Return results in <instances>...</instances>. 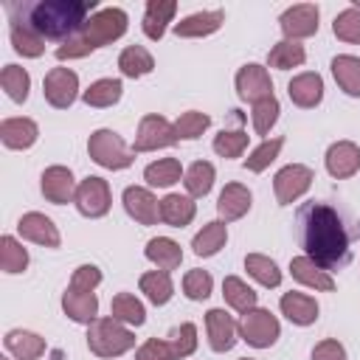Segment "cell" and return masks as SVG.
Masks as SVG:
<instances>
[{"mask_svg":"<svg viewBox=\"0 0 360 360\" xmlns=\"http://www.w3.org/2000/svg\"><path fill=\"white\" fill-rule=\"evenodd\" d=\"M278 307L287 315V321H292L298 326H309L318 321V301L307 292H284Z\"/></svg>","mask_w":360,"mask_h":360,"instance_id":"obj_24","label":"cell"},{"mask_svg":"<svg viewBox=\"0 0 360 360\" xmlns=\"http://www.w3.org/2000/svg\"><path fill=\"white\" fill-rule=\"evenodd\" d=\"M287 96H290V101H292L295 107H301V110H312V107H318L321 98H323V79H321L318 73H312V70L298 73V76L290 79V84H287Z\"/></svg>","mask_w":360,"mask_h":360,"instance_id":"obj_18","label":"cell"},{"mask_svg":"<svg viewBox=\"0 0 360 360\" xmlns=\"http://www.w3.org/2000/svg\"><path fill=\"white\" fill-rule=\"evenodd\" d=\"M208 124H211V118H208L205 112L188 110V112H183V115L174 121V129H177V138L194 141V138H200V135L208 129Z\"/></svg>","mask_w":360,"mask_h":360,"instance_id":"obj_48","label":"cell"},{"mask_svg":"<svg viewBox=\"0 0 360 360\" xmlns=\"http://www.w3.org/2000/svg\"><path fill=\"white\" fill-rule=\"evenodd\" d=\"M180 138H177V129L174 124H169V118L163 115H143L141 124H138V135H135V143H132V152H155V149H166V146H174Z\"/></svg>","mask_w":360,"mask_h":360,"instance_id":"obj_7","label":"cell"},{"mask_svg":"<svg viewBox=\"0 0 360 360\" xmlns=\"http://www.w3.org/2000/svg\"><path fill=\"white\" fill-rule=\"evenodd\" d=\"M174 14H177V3L174 0H149L146 3V14H143V22H141L143 34L158 42L166 34V28H169V22H172Z\"/></svg>","mask_w":360,"mask_h":360,"instance_id":"obj_22","label":"cell"},{"mask_svg":"<svg viewBox=\"0 0 360 360\" xmlns=\"http://www.w3.org/2000/svg\"><path fill=\"white\" fill-rule=\"evenodd\" d=\"M0 84H3V90L8 93L11 101L22 104V101L28 98V90H31V76H28V70L20 68V65H6L3 73H0Z\"/></svg>","mask_w":360,"mask_h":360,"instance_id":"obj_41","label":"cell"},{"mask_svg":"<svg viewBox=\"0 0 360 360\" xmlns=\"http://www.w3.org/2000/svg\"><path fill=\"white\" fill-rule=\"evenodd\" d=\"M248 146V135L242 129H222L217 138H214V152L219 158H239Z\"/></svg>","mask_w":360,"mask_h":360,"instance_id":"obj_47","label":"cell"},{"mask_svg":"<svg viewBox=\"0 0 360 360\" xmlns=\"http://www.w3.org/2000/svg\"><path fill=\"white\" fill-rule=\"evenodd\" d=\"M39 188H42L45 200L53 205H65V202L76 200V180L68 166H48L39 177Z\"/></svg>","mask_w":360,"mask_h":360,"instance_id":"obj_13","label":"cell"},{"mask_svg":"<svg viewBox=\"0 0 360 360\" xmlns=\"http://www.w3.org/2000/svg\"><path fill=\"white\" fill-rule=\"evenodd\" d=\"M180 177H183V166H180L177 158H160V160H155L143 169V180L149 186H160V188L177 183Z\"/></svg>","mask_w":360,"mask_h":360,"instance_id":"obj_39","label":"cell"},{"mask_svg":"<svg viewBox=\"0 0 360 360\" xmlns=\"http://www.w3.org/2000/svg\"><path fill=\"white\" fill-rule=\"evenodd\" d=\"M118 70L127 79H141L155 70V59L143 45H127L118 56Z\"/></svg>","mask_w":360,"mask_h":360,"instance_id":"obj_30","label":"cell"},{"mask_svg":"<svg viewBox=\"0 0 360 360\" xmlns=\"http://www.w3.org/2000/svg\"><path fill=\"white\" fill-rule=\"evenodd\" d=\"M42 93L51 107L68 110L79 96V76L70 68H51L42 82Z\"/></svg>","mask_w":360,"mask_h":360,"instance_id":"obj_9","label":"cell"},{"mask_svg":"<svg viewBox=\"0 0 360 360\" xmlns=\"http://www.w3.org/2000/svg\"><path fill=\"white\" fill-rule=\"evenodd\" d=\"M127 22H129L127 20V11L124 8H115V6L90 14V20L84 22V28L73 39H68V42H62L56 48V59L59 62H65V59H82V56L93 53L96 48L121 39L127 34Z\"/></svg>","mask_w":360,"mask_h":360,"instance_id":"obj_3","label":"cell"},{"mask_svg":"<svg viewBox=\"0 0 360 360\" xmlns=\"http://www.w3.org/2000/svg\"><path fill=\"white\" fill-rule=\"evenodd\" d=\"M312 360H346V349L338 340L326 338L312 349Z\"/></svg>","mask_w":360,"mask_h":360,"instance_id":"obj_52","label":"cell"},{"mask_svg":"<svg viewBox=\"0 0 360 360\" xmlns=\"http://www.w3.org/2000/svg\"><path fill=\"white\" fill-rule=\"evenodd\" d=\"M298 236L307 256L329 270H340L349 264V231L340 214L326 202H307L298 208Z\"/></svg>","mask_w":360,"mask_h":360,"instance_id":"obj_1","label":"cell"},{"mask_svg":"<svg viewBox=\"0 0 360 360\" xmlns=\"http://www.w3.org/2000/svg\"><path fill=\"white\" fill-rule=\"evenodd\" d=\"M281 146H284V138H270V141H264L262 146H256V149L245 158V169H248V172H264V169L278 158Z\"/></svg>","mask_w":360,"mask_h":360,"instance_id":"obj_43","label":"cell"},{"mask_svg":"<svg viewBox=\"0 0 360 360\" xmlns=\"http://www.w3.org/2000/svg\"><path fill=\"white\" fill-rule=\"evenodd\" d=\"M239 360H253V357H239Z\"/></svg>","mask_w":360,"mask_h":360,"instance_id":"obj_53","label":"cell"},{"mask_svg":"<svg viewBox=\"0 0 360 360\" xmlns=\"http://www.w3.org/2000/svg\"><path fill=\"white\" fill-rule=\"evenodd\" d=\"M101 284V270L96 264H79L70 276V287L73 290H84V292H93L96 287Z\"/></svg>","mask_w":360,"mask_h":360,"instance_id":"obj_50","label":"cell"},{"mask_svg":"<svg viewBox=\"0 0 360 360\" xmlns=\"http://www.w3.org/2000/svg\"><path fill=\"white\" fill-rule=\"evenodd\" d=\"M222 295H225V301L236 309V312H250V309H256V292H253V287H248L242 278H236V276H225V281H222Z\"/></svg>","mask_w":360,"mask_h":360,"instance_id":"obj_38","label":"cell"},{"mask_svg":"<svg viewBox=\"0 0 360 360\" xmlns=\"http://www.w3.org/2000/svg\"><path fill=\"white\" fill-rule=\"evenodd\" d=\"M110 315L127 326H141L146 321V309L143 304L132 295V292H118L112 295V304H110Z\"/></svg>","mask_w":360,"mask_h":360,"instance_id":"obj_35","label":"cell"},{"mask_svg":"<svg viewBox=\"0 0 360 360\" xmlns=\"http://www.w3.org/2000/svg\"><path fill=\"white\" fill-rule=\"evenodd\" d=\"M326 172L335 180H346L360 169V146L352 141H338L326 149Z\"/></svg>","mask_w":360,"mask_h":360,"instance_id":"obj_17","label":"cell"},{"mask_svg":"<svg viewBox=\"0 0 360 360\" xmlns=\"http://www.w3.org/2000/svg\"><path fill=\"white\" fill-rule=\"evenodd\" d=\"M62 309H65V315L70 321L90 326L98 318V298H96V292H84V290L68 287L65 295H62Z\"/></svg>","mask_w":360,"mask_h":360,"instance_id":"obj_20","label":"cell"},{"mask_svg":"<svg viewBox=\"0 0 360 360\" xmlns=\"http://www.w3.org/2000/svg\"><path fill=\"white\" fill-rule=\"evenodd\" d=\"M93 8L96 0H39V3H25L22 20L17 22H25L42 39L68 42L84 28V22L90 20L87 14Z\"/></svg>","mask_w":360,"mask_h":360,"instance_id":"obj_2","label":"cell"},{"mask_svg":"<svg viewBox=\"0 0 360 360\" xmlns=\"http://www.w3.org/2000/svg\"><path fill=\"white\" fill-rule=\"evenodd\" d=\"M124 208H127V214L135 219V222H141V225H155L158 219H160V202L155 200V194L149 191V188H143V186H129V188H124Z\"/></svg>","mask_w":360,"mask_h":360,"instance_id":"obj_16","label":"cell"},{"mask_svg":"<svg viewBox=\"0 0 360 360\" xmlns=\"http://www.w3.org/2000/svg\"><path fill=\"white\" fill-rule=\"evenodd\" d=\"M135 346V335L127 323L110 318H96L87 326V349L96 357H121Z\"/></svg>","mask_w":360,"mask_h":360,"instance_id":"obj_4","label":"cell"},{"mask_svg":"<svg viewBox=\"0 0 360 360\" xmlns=\"http://www.w3.org/2000/svg\"><path fill=\"white\" fill-rule=\"evenodd\" d=\"M225 242H228V228H225V222L222 219H214V222H208V225H202V231L191 239V248H194V253L197 256H214V253H219L222 248H225Z\"/></svg>","mask_w":360,"mask_h":360,"instance_id":"obj_31","label":"cell"},{"mask_svg":"<svg viewBox=\"0 0 360 360\" xmlns=\"http://www.w3.org/2000/svg\"><path fill=\"white\" fill-rule=\"evenodd\" d=\"M146 259L152 262V264H158V270H177L180 267V262H183V250H180V245L174 242V239H169V236H155V239H149L146 242Z\"/></svg>","mask_w":360,"mask_h":360,"instance_id":"obj_26","label":"cell"},{"mask_svg":"<svg viewBox=\"0 0 360 360\" xmlns=\"http://www.w3.org/2000/svg\"><path fill=\"white\" fill-rule=\"evenodd\" d=\"M245 270L262 284V287H278L281 284V270L270 256L262 253H248L245 256Z\"/></svg>","mask_w":360,"mask_h":360,"instance_id":"obj_40","label":"cell"},{"mask_svg":"<svg viewBox=\"0 0 360 360\" xmlns=\"http://www.w3.org/2000/svg\"><path fill=\"white\" fill-rule=\"evenodd\" d=\"M135 360H174V349H172L169 340L149 338V340L135 352Z\"/></svg>","mask_w":360,"mask_h":360,"instance_id":"obj_51","label":"cell"},{"mask_svg":"<svg viewBox=\"0 0 360 360\" xmlns=\"http://www.w3.org/2000/svg\"><path fill=\"white\" fill-rule=\"evenodd\" d=\"M87 152L98 166L112 169V172L132 166V155H135V152L127 149L124 138L118 132H112V129H96L90 135V141H87Z\"/></svg>","mask_w":360,"mask_h":360,"instance_id":"obj_5","label":"cell"},{"mask_svg":"<svg viewBox=\"0 0 360 360\" xmlns=\"http://www.w3.org/2000/svg\"><path fill=\"white\" fill-rule=\"evenodd\" d=\"M3 343H6V349L17 360H37L45 352V340L37 332H28V329H11V332H6Z\"/></svg>","mask_w":360,"mask_h":360,"instance_id":"obj_28","label":"cell"},{"mask_svg":"<svg viewBox=\"0 0 360 360\" xmlns=\"http://www.w3.org/2000/svg\"><path fill=\"white\" fill-rule=\"evenodd\" d=\"M236 93L242 101H262V98H270L273 96V82H270V73L267 68L256 65V62H248L239 68L236 73Z\"/></svg>","mask_w":360,"mask_h":360,"instance_id":"obj_12","label":"cell"},{"mask_svg":"<svg viewBox=\"0 0 360 360\" xmlns=\"http://www.w3.org/2000/svg\"><path fill=\"white\" fill-rule=\"evenodd\" d=\"M250 188L242 186V183H228L222 191H219V200H217V214L222 222H233V219H242L248 211H250Z\"/></svg>","mask_w":360,"mask_h":360,"instance_id":"obj_19","label":"cell"},{"mask_svg":"<svg viewBox=\"0 0 360 360\" xmlns=\"http://www.w3.org/2000/svg\"><path fill=\"white\" fill-rule=\"evenodd\" d=\"M278 112H281V107H278V98L276 96L256 101L253 104V129L259 135H267L273 129V124L278 121Z\"/></svg>","mask_w":360,"mask_h":360,"instance_id":"obj_45","label":"cell"},{"mask_svg":"<svg viewBox=\"0 0 360 360\" xmlns=\"http://www.w3.org/2000/svg\"><path fill=\"white\" fill-rule=\"evenodd\" d=\"M304 59H307L304 45H301V42H292V39H281V42H276V45L270 48V53H267V65L276 68V70L298 68V65H304Z\"/></svg>","mask_w":360,"mask_h":360,"instance_id":"obj_33","label":"cell"},{"mask_svg":"<svg viewBox=\"0 0 360 360\" xmlns=\"http://www.w3.org/2000/svg\"><path fill=\"white\" fill-rule=\"evenodd\" d=\"M211 287H214V278H211L208 270L194 267V270H188V273L183 276V292H186L191 301H205V298L211 295Z\"/></svg>","mask_w":360,"mask_h":360,"instance_id":"obj_46","label":"cell"},{"mask_svg":"<svg viewBox=\"0 0 360 360\" xmlns=\"http://www.w3.org/2000/svg\"><path fill=\"white\" fill-rule=\"evenodd\" d=\"M141 292L155 304V307H163L172 301L174 295V284H172V276L166 270H149L141 276Z\"/></svg>","mask_w":360,"mask_h":360,"instance_id":"obj_32","label":"cell"},{"mask_svg":"<svg viewBox=\"0 0 360 360\" xmlns=\"http://www.w3.org/2000/svg\"><path fill=\"white\" fill-rule=\"evenodd\" d=\"M214 166L208 163V160H197V163H191L188 169H186V174H183V186H186V191H188V197H205L208 191H211V186H214Z\"/></svg>","mask_w":360,"mask_h":360,"instance_id":"obj_37","label":"cell"},{"mask_svg":"<svg viewBox=\"0 0 360 360\" xmlns=\"http://www.w3.org/2000/svg\"><path fill=\"white\" fill-rule=\"evenodd\" d=\"M39 138V127L31 118H6L0 124V141L8 149H28Z\"/></svg>","mask_w":360,"mask_h":360,"instance_id":"obj_21","label":"cell"},{"mask_svg":"<svg viewBox=\"0 0 360 360\" xmlns=\"http://www.w3.org/2000/svg\"><path fill=\"white\" fill-rule=\"evenodd\" d=\"M17 231H20L22 239L37 242V245H42V248H59V242H62V236H59L53 219L45 217V214H39V211L22 214L20 222H17Z\"/></svg>","mask_w":360,"mask_h":360,"instance_id":"obj_14","label":"cell"},{"mask_svg":"<svg viewBox=\"0 0 360 360\" xmlns=\"http://www.w3.org/2000/svg\"><path fill=\"white\" fill-rule=\"evenodd\" d=\"M121 93H124L121 79H98L82 93V98L87 107H112V104H118Z\"/></svg>","mask_w":360,"mask_h":360,"instance_id":"obj_34","label":"cell"},{"mask_svg":"<svg viewBox=\"0 0 360 360\" xmlns=\"http://www.w3.org/2000/svg\"><path fill=\"white\" fill-rule=\"evenodd\" d=\"M312 180H315V174H312V169L304 166V163H290V166L278 169L276 177H273L276 202H278V205H290V202H295L301 194L309 191Z\"/></svg>","mask_w":360,"mask_h":360,"instance_id":"obj_8","label":"cell"},{"mask_svg":"<svg viewBox=\"0 0 360 360\" xmlns=\"http://www.w3.org/2000/svg\"><path fill=\"white\" fill-rule=\"evenodd\" d=\"M222 20H225V11H222V8L197 11V14L183 17V20L174 25V34H177V37H208V34L219 31Z\"/></svg>","mask_w":360,"mask_h":360,"instance_id":"obj_25","label":"cell"},{"mask_svg":"<svg viewBox=\"0 0 360 360\" xmlns=\"http://www.w3.org/2000/svg\"><path fill=\"white\" fill-rule=\"evenodd\" d=\"M278 335H281V326L270 309L256 307L239 318V338L253 349H270L278 340Z\"/></svg>","mask_w":360,"mask_h":360,"instance_id":"obj_6","label":"cell"},{"mask_svg":"<svg viewBox=\"0 0 360 360\" xmlns=\"http://www.w3.org/2000/svg\"><path fill=\"white\" fill-rule=\"evenodd\" d=\"M0 360H8V357H0Z\"/></svg>","mask_w":360,"mask_h":360,"instance_id":"obj_54","label":"cell"},{"mask_svg":"<svg viewBox=\"0 0 360 360\" xmlns=\"http://www.w3.org/2000/svg\"><path fill=\"white\" fill-rule=\"evenodd\" d=\"M76 208L82 217H90V219H98L110 211V186L104 177H84L79 186H76Z\"/></svg>","mask_w":360,"mask_h":360,"instance_id":"obj_10","label":"cell"},{"mask_svg":"<svg viewBox=\"0 0 360 360\" xmlns=\"http://www.w3.org/2000/svg\"><path fill=\"white\" fill-rule=\"evenodd\" d=\"M205 329H208V343L214 352H231L239 335V323L219 307L205 312Z\"/></svg>","mask_w":360,"mask_h":360,"instance_id":"obj_15","label":"cell"},{"mask_svg":"<svg viewBox=\"0 0 360 360\" xmlns=\"http://www.w3.org/2000/svg\"><path fill=\"white\" fill-rule=\"evenodd\" d=\"M197 214V205L186 194H166L160 200V219L172 228H186Z\"/></svg>","mask_w":360,"mask_h":360,"instance_id":"obj_27","label":"cell"},{"mask_svg":"<svg viewBox=\"0 0 360 360\" xmlns=\"http://www.w3.org/2000/svg\"><path fill=\"white\" fill-rule=\"evenodd\" d=\"M318 6L315 3H298V6H290L281 17H278V25H281V34L284 39H304V37H312L318 34Z\"/></svg>","mask_w":360,"mask_h":360,"instance_id":"obj_11","label":"cell"},{"mask_svg":"<svg viewBox=\"0 0 360 360\" xmlns=\"http://www.w3.org/2000/svg\"><path fill=\"white\" fill-rule=\"evenodd\" d=\"M169 343H172V349H174V360H177V357H188V354L197 349V326H194V323H180V326L172 332Z\"/></svg>","mask_w":360,"mask_h":360,"instance_id":"obj_49","label":"cell"},{"mask_svg":"<svg viewBox=\"0 0 360 360\" xmlns=\"http://www.w3.org/2000/svg\"><path fill=\"white\" fill-rule=\"evenodd\" d=\"M0 267L3 273H22L28 267V250L14 236L0 239Z\"/></svg>","mask_w":360,"mask_h":360,"instance_id":"obj_42","label":"cell"},{"mask_svg":"<svg viewBox=\"0 0 360 360\" xmlns=\"http://www.w3.org/2000/svg\"><path fill=\"white\" fill-rule=\"evenodd\" d=\"M332 76L346 96H352V98L360 96V59L357 56H352V53L335 56L332 59Z\"/></svg>","mask_w":360,"mask_h":360,"instance_id":"obj_29","label":"cell"},{"mask_svg":"<svg viewBox=\"0 0 360 360\" xmlns=\"http://www.w3.org/2000/svg\"><path fill=\"white\" fill-rule=\"evenodd\" d=\"M290 273H292V278L301 281L304 287H312V290H321V292L335 290V278H332L323 267H318L309 256H295V259L290 262Z\"/></svg>","mask_w":360,"mask_h":360,"instance_id":"obj_23","label":"cell"},{"mask_svg":"<svg viewBox=\"0 0 360 360\" xmlns=\"http://www.w3.org/2000/svg\"><path fill=\"white\" fill-rule=\"evenodd\" d=\"M8 34H11V45H14L17 53L31 56V59H37V56L45 53V39H42L37 31H31L25 22L11 20V31H8Z\"/></svg>","mask_w":360,"mask_h":360,"instance_id":"obj_36","label":"cell"},{"mask_svg":"<svg viewBox=\"0 0 360 360\" xmlns=\"http://www.w3.org/2000/svg\"><path fill=\"white\" fill-rule=\"evenodd\" d=\"M332 31H335V37L338 39H343V42H360V8H343L338 17H335V22H332Z\"/></svg>","mask_w":360,"mask_h":360,"instance_id":"obj_44","label":"cell"}]
</instances>
